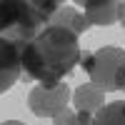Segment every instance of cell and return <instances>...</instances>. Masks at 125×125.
<instances>
[{
  "mask_svg": "<svg viewBox=\"0 0 125 125\" xmlns=\"http://www.w3.org/2000/svg\"><path fill=\"white\" fill-rule=\"evenodd\" d=\"M73 105H75L80 113H90V115H95V113L105 105V93H103L98 85H80L75 93H73Z\"/></svg>",
  "mask_w": 125,
  "mask_h": 125,
  "instance_id": "obj_7",
  "label": "cell"
},
{
  "mask_svg": "<svg viewBox=\"0 0 125 125\" xmlns=\"http://www.w3.org/2000/svg\"><path fill=\"white\" fill-rule=\"evenodd\" d=\"M73 118H75V113H73L70 108H65V110H60L58 115L53 118V125H70V123H73Z\"/></svg>",
  "mask_w": 125,
  "mask_h": 125,
  "instance_id": "obj_11",
  "label": "cell"
},
{
  "mask_svg": "<svg viewBox=\"0 0 125 125\" xmlns=\"http://www.w3.org/2000/svg\"><path fill=\"white\" fill-rule=\"evenodd\" d=\"M80 62L90 75V83L103 93L125 88V50L118 45H105L95 53H83Z\"/></svg>",
  "mask_w": 125,
  "mask_h": 125,
  "instance_id": "obj_3",
  "label": "cell"
},
{
  "mask_svg": "<svg viewBox=\"0 0 125 125\" xmlns=\"http://www.w3.org/2000/svg\"><path fill=\"white\" fill-rule=\"evenodd\" d=\"M23 48L25 45L0 38V93H8L15 85V80L23 75V62H20Z\"/></svg>",
  "mask_w": 125,
  "mask_h": 125,
  "instance_id": "obj_5",
  "label": "cell"
},
{
  "mask_svg": "<svg viewBox=\"0 0 125 125\" xmlns=\"http://www.w3.org/2000/svg\"><path fill=\"white\" fill-rule=\"evenodd\" d=\"M70 125H93V115H90V113H80V110H78Z\"/></svg>",
  "mask_w": 125,
  "mask_h": 125,
  "instance_id": "obj_12",
  "label": "cell"
},
{
  "mask_svg": "<svg viewBox=\"0 0 125 125\" xmlns=\"http://www.w3.org/2000/svg\"><path fill=\"white\" fill-rule=\"evenodd\" d=\"M83 15L90 25H113L118 20V3L115 0H83Z\"/></svg>",
  "mask_w": 125,
  "mask_h": 125,
  "instance_id": "obj_6",
  "label": "cell"
},
{
  "mask_svg": "<svg viewBox=\"0 0 125 125\" xmlns=\"http://www.w3.org/2000/svg\"><path fill=\"white\" fill-rule=\"evenodd\" d=\"M118 20H120V25L125 28V3H118Z\"/></svg>",
  "mask_w": 125,
  "mask_h": 125,
  "instance_id": "obj_13",
  "label": "cell"
},
{
  "mask_svg": "<svg viewBox=\"0 0 125 125\" xmlns=\"http://www.w3.org/2000/svg\"><path fill=\"white\" fill-rule=\"evenodd\" d=\"M93 125H125V103H105L95 115H93Z\"/></svg>",
  "mask_w": 125,
  "mask_h": 125,
  "instance_id": "obj_9",
  "label": "cell"
},
{
  "mask_svg": "<svg viewBox=\"0 0 125 125\" xmlns=\"http://www.w3.org/2000/svg\"><path fill=\"white\" fill-rule=\"evenodd\" d=\"M48 25L33 10L30 0H0V38L28 45Z\"/></svg>",
  "mask_w": 125,
  "mask_h": 125,
  "instance_id": "obj_2",
  "label": "cell"
},
{
  "mask_svg": "<svg viewBox=\"0 0 125 125\" xmlns=\"http://www.w3.org/2000/svg\"><path fill=\"white\" fill-rule=\"evenodd\" d=\"M73 98V93L68 85H62V83H58V85H35L33 90H30L28 95V108L33 115L38 118H55L60 110L68 108V100Z\"/></svg>",
  "mask_w": 125,
  "mask_h": 125,
  "instance_id": "obj_4",
  "label": "cell"
},
{
  "mask_svg": "<svg viewBox=\"0 0 125 125\" xmlns=\"http://www.w3.org/2000/svg\"><path fill=\"white\" fill-rule=\"evenodd\" d=\"M123 90H125V88H123Z\"/></svg>",
  "mask_w": 125,
  "mask_h": 125,
  "instance_id": "obj_15",
  "label": "cell"
},
{
  "mask_svg": "<svg viewBox=\"0 0 125 125\" xmlns=\"http://www.w3.org/2000/svg\"><path fill=\"white\" fill-rule=\"evenodd\" d=\"M80 43L78 35L68 33L62 28L48 25L35 40L23 48V78L25 80H38L40 85H58L62 78L70 75L75 65L80 62Z\"/></svg>",
  "mask_w": 125,
  "mask_h": 125,
  "instance_id": "obj_1",
  "label": "cell"
},
{
  "mask_svg": "<svg viewBox=\"0 0 125 125\" xmlns=\"http://www.w3.org/2000/svg\"><path fill=\"white\" fill-rule=\"evenodd\" d=\"M0 125H25V123H20V120H5V123H0Z\"/></svg>",
  "mask_w": 125,
  "mask_h": 125,
  "instance_id": "obj_14",
  "label": "cell"
},
{
  "mask_svg": "<svg viewBox=\"0 0 125 125\" xmlns=\"http://www.w3.org/2000/svg\"><path fill=\"white\" fill-rule=\"evenodd\" d=\"M50 25L62 28V30H68V33H73V35H83V33L90 28V23L85 20V15L78 13L75 8H60L58 15L50 20Z\"/></svg>",
  "mask_w": 125,
  "mask_h": 125,
  "instance_id": "obj_8",
  "label": "cell"
},
{
  "mask_svg": "<svg viewBox=\"0 0 125 125\" xmlns=\"http://www.w3.org/2000/svg\"><path fill=\"white\" fill-rule=\"evenodd\" d=\"M30 5H33V10L40 15V20H43L45 25H50V20H53L58 15V10L62 8L60 0H30Z\"/></svg>",
  "mask_w": 125,
  "mask_h": 125,
  "instance_id": "obj_10",
  "label": "cell"
}]
</instances>
